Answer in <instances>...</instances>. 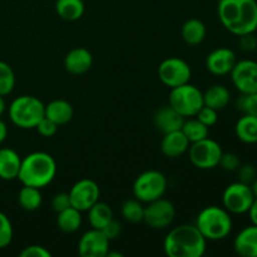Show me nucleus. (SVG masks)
I'll return each instance as SVG.
<instances>
[{
    "instance_id": "f257e3e1",
    "label": "nucleus",
    "mask_w": 257,
    "mask_h": 257,
    "mask_svg": "<svg viewBox=\"0 0 257 257\" xmlns=\"http://www.w3.org/2000/svg\"><path fill=\"white\" fill-rule=\"evenodd\" d=\"M217 15L223 28L233 35L257 30L256 0H218Z\"/></svg>"
},
{
    "instance_id": "f03ea898",
    "label": "nucleus",
    "mask_w": 257,
    "mask_h": 257,
    "mask_svg": "<svg viewBox=\"0 0 257 257\" xmlns=\"http://www.w3.org/2000/svg\"><path fill=\"white\" fill-rule=\"evenodd\" d=\"M207 248V240L196 225H180L172 228L163 241V251L168 257H201Z\"/></svg>"
},
{
    "instance_id": "7ed1b4c3",
    "label": "nucleus",
    "mask_w": 257,
    "mask_h": 257,
    "mask_svg": "<svg viewBox=\"0 0 257 257\" xmlns=\"http://www.w3.org/2000/svg\"><path fill=\"white\" fill-rule=\"evenodd\" d=\"M57 162L47 152H32L22 158L18 180L24 186L43 188L53 182L57 176Z\"/></svg>"
},
{
    "instance_id": "20e7f679",
    "label": "nucleus",
    "mask_w": 257,
    "mask_h": 257,
    "mask_svg": "<svg viewBox=\"0 0 257 257\" xmlns=\"http://www.w3.org/2000/svg\"><path fill=\"white\" fill-rule=\"evenodd\" d=\"M195 225L207 241L225 240L233 227L231 213L218 206H208L201 210Z\"/></svg>"
},
{
    "instance_id": "39448f33",
    "label": "nucleus",
    "mask_w": 257,
    "mask_h": 257,
    "mask_svg": "<svg viewBox=\"0 0 257 257\" xmlns=\"http://www.w3.org/2000/svg\"><path fill=\"white\" fill-rule=\"evenodd\" d=\"M8 113L18 128L33 130L45 115V104L34 95H20L10 103Z\"/></svg>"
},
{
    "instance_id": "423d86ee",
    "label": "nucleus",
    "mask_w": 257,
    "mask_h": 257,
    "mask_svg": "<svg viewBox=\"0 0 257 257\" xmlns=\"http://www.w3.org/2000/svg\"><path fill=\"white\" fill-rule=\"evenodd\" d=\"M168 104L185 118L195 117L203 107V93L196 85L186 83L171 89Z\"/></svg>"
},
{
    "instance_id": "0eeeda50",
    "label": "nucleus",
    "mask_w": 257,
    "mask_h": 257,
    "mask_svg": "<svg viewBox=\"0 0 257 257\" xmlns=\"http://www.w3.org/2000/svg\"><path fill=\"white\" fill-rule=\"evenodd\" d=\"M167 187L168 182L166 176L160 171L150 170L141 173L136 178L133 183V195L142 203H148L163 197Z\"/></svg>"
},
{
    "instance_id": "6e6552de",
    "label": "nucleus",
    "mask_w": 257,
    "mask_h": 257,
    "mask_svg": "<svg viewBox=\"0 0 257 257\" xmlns=\"http://www.w3.org/2000/svg\"><path fill=\"white\" fill-rule=\"evenodd\" d=\"M223 151L221 146L211 138L191 143L188 147V157L191 163L200 170H213L218 166Z\"/></svg>"
},
{
    "instance_id": "1a4fd4ad",
    "label": "nucleus",
    "mask_w": 257,
    "mask_h": 257,
    "mask_svg": "<svg viewBox=\"0 0 257 257\" xmlns=\"http://www.w3.org/2000/svg\"><path fill=\"white\" fill-rule=\"evenodd\" d=\"M253 200L255 196L251 190V186L237 181L228 185L223 191L222 207L233 215H243L247 213Z\"/></svg>"
},
{
    "instance_id": "9d476101",
    "label": "nucleus",
    "mask_w": 257,
    "mask_h": 257,
    "mask_svg": "<svg viewBox=\"0 0 257 257\" xmlns=\"http://www.w3.org/2000/svg\"><path fill=\"white\" fill-rule=\"evenodd\" d=\"M192 70L186 60L178 57H171L162 60L158 67V78L170 89L190 83Z\"/></svg>"
},
{
    "instance_id": "9b49d317",
    "label": "nucleus",
    "mask_w": 257,
    "mask_h": 257,
    "mask_svg": "<svg viewBox=\"0 0 257 257\" xmlns=\"http://www.w3.org/2000/svg\"><path fill=\"white\" fill-rule=\"evenodd\" d=\"M176 217V207L171 201L161 197L145 206L143 222L153 230L167 228Z\"/></svg>"
},
{
    "instance_id": "f8f14e48",
    "label": "nucleus",
    "mask_w": 257,
    "mask_h": 257,
    "mask_svg": "<svg viewBox=\"0 0 257 257\" xmlns=\"http://www.w3.org/2000/svg\"><path fill=\"white\" fill-rule=\"evenodd\" d=\"M231 80L240 94L257 92V62L252 59L237 60L230 73Z\"/></svg>"
},
{
    "instance_id": "ddd939ff",
    "label": "nucleus",
    "mask_w": 257,
    "mask_h": 257,
    "mask_svg": "<svg viewBox=\"0 0 257 257\" xmlns=\"http://www.w3.org/2000/svg\"><path fill=\"white\" fill-rule=\"evenodd\" d=\"M68 193L73 207L79 210L80 212H84L99 201L100 190L95 181L83 178L75 182Z\"/></svg>"
},
{
    "instance_id": "4468645a",
    "label": "nucleus",
    "mask_w": 257,
    "mask_h": 257,
    "mask_svg": "<svg viewBox=\"0 0 257 257\" xmlns=\"http://www.w3.org/2000/svg\"><path fill=\"white\" fill-rule=\"evenodd\" d=\"M109 242L100 230L87 231L78 241V253L82 257H105L109 251Z\"/></svg>"
},
{
    "instance_id": "2eb2a0df",
    "label": "nucleus",
    "mask_w": 257,
    "mask_h": 257,
    "mask_svg": "<svg viewBox=\"0 0 257 257\" xmlns=\"http://www.w3.org/2000/svg\"><path fill=\"white\" fill-rule=\"evenodd\" d=\"M237 62L236 53L226 47L216 48L206 57V68L213 75H227Z\"/></svg>"
},
{
    "instance_id": "dca6fc26",
    "label": "nucleus",
    "mask_w": 257,
    "mask_h": 257,
    "mask_svg": "<svg viewBox=\"0 0 257 257\" xmlns=\"http://www.w3.org/2000/svg\"><path fill=\"white\" fill-rule=\"evenodd\" d=\"M93 65V55L88 49L82 47L73 48L64 58V68L73 75L87 73Z\"/></svg>"
},
{
    "instance_id": "f3484780",
    "label": "nucleus",
    "mask_w": 257,
    "mask_h": 257,
    "mask_svg": "<svg viewBox=\"0 0 257 257\" xmlns=\"http://www.w3.org/2000/svg\"><path fill=\"white\" fill-rule=\"evenodd\" d=\"M186 118L181 115L176 109H173L170 104L161 107L153 115L155 127L161 133H170L175 131H180L182 128Z\"/></svg>"
},
{
    "instance_id": "a211bd4d",
    "label": "nucleus",
    "mask_w": 257,
    "mask_h": 257,
    "mask_svg": "<svg viewBox=\"0 0 257 257\" xmlns=\"http://www.w3.org/2000/svg\"><path fill=\"white\" fill-rule=\"evenodd\" d=\"M233 250L241 257H257V226L251 223L236 235Z\"/></svg>"
},
{
    "instance_id": "6ab92c4d",
    "label": "nucleus",
    "mask_w": 257,
    "mask_h": 257,
    "mask_svg": "<svg viewBox=\"0 0 257 257\" xmlns=\"http://www.w3.org/2000/svg\"><path fill=\"white\" fill-rule=\"evenodd\" d=\"M190 141L187 140L182 131L165 133L161 142V151L168 158H178L185 155L190 147Z\"/></svg>"
},
{
    "instance_id": "aec40b11",
    "label": "nucleus",
    "mask_w": 257,
    "mask_h": 257,
    "mask_svg": "<svg viewBox=\"0 0 257 257\" xmlns=\"http://www.w3.org/2000/svg\"><path fill=\"white\" fill-rule=\"evenodd\" d=\"M22 158L13 148H0V178L4 181L17 180Z\"/></svg>"
},
{
    "instance_id": "412c9836",
    "label": "nucleus",
    "mask_w": 257,
    "mask_h": 257,
    "mask_svg": "<svg viewBox=\"0 0 257 257\" xmlns=\"http://www.w3.org/2000/svg\"><path fill=\"white\" fill-rule=\"evenodd\" d=\"M73 115H74V109L68 100L54 99L45 104V117L57 123L58 125L69 123Z\"/></svg>"
},
{
    "instance_id": "4be33fe9",
    "label": "nucleus",
    "mask_w": 257,
    "mask_h": 257,
    "mask_svg": "<svg viewBox=\"0 0 257 257\" xmlns=\"http://www.w3.org/2000/svg\"><path fill=\"white\" fill-rule=\"evenodd\" d=\"M231 102V92L222 84H213L203 92V105L221 110Z\"/></svg>"
},
{
    "instance_id": "5701e85b",
    "label": "nucleus",
    "mask_w": 257,
    "mask_h": 257,
    "mask_svg": "<svg viewBox=\"0 0 257 257\" xmlns=\"http://www.w3.org/2000/svg\"><path fill=\"white\" fill-rule=\"evenodd\" d=\"M236 137L246 145L257 143V117L251 114H242L235 125Z\"/></svg>"
},
{
    "instance_id": "b1692460",
    "label": "nucleus",
    "mask_w": 257,
    "mask_h": 257,
    "mask_svg": "<svg viewBox=\"0 0 257 257\" xmlns=\"http://www.w3.org/2000/svg\"><path fill=\"white\" fill-rule=\"evenodd\" d=\"M181 35H182V39L185 40L186 44L198 45L205 40L206 35H207V29H206V25L202 20L192 18V19H188L187 22H185V24L182 25Z\"/></svg>"
},
{
    "instance_id": "393cba45",
    "label": "nucleus",
    "mask_w": 257,
    "mask_h": 257,
    "mask_svg": "<svg viewBox=\"0 0 257 257\" xmlns=\"http://www.w3.org/2000/svg\"><path fill=\"white\" fill-rule=\"evenodd\" d=\"M87 212L89 225L95 230H103L113 220V211L110 206L100 201L95 202Z\"/></svg>"
},
{
    "instance_id": "a878e982",
    "label": "nucleus",
    "mask_w": 257,
    "mask_h": 257,
    "mask_svg": "<svg viewBox=\"0 0 257 257\" xmlns=\"http://www.w3.org/2000/svg\"><path fill=\"white\" fill-rule=\"evenodd\" d=\"M84 3L83 0H57L55 2V12L67 22L79 20L84 14Z\"/></svg>"
},
{
    "instance_id": "bb28decb",
    "label": "nucleus",
    "mask_w": 257,
    "mask_h": 257,
    "mask_svg": "<svg viewBox=\"0 0 257 257\" xmlns=\"http://www.w3.org/2000/svg\"><path fill=\"white\" fill-rule=\"evenodd\" d=\"M82 212L73 206L58 213L57 225L60 231L65 233L77 232L82 226Z\"/></svg>"
},
{
    "instance_id": "cd10ccee",
    "label": "nucleus",
    "mask_w": 257,
    "mask_h": 257,
    "mask_svg": "<svg viewBox=\"0 0 257 257\" xmlns=\"http://www.w3.org/2000/svg\"><path fill=\"white\" fill-rule=\"evenodd\" d=\"M18 202H19L20 207L23 210L29 211V212L37 211L43 203V196L42 192H40V188L23 185L22 190L18 193Z\"/></svg>"
},
{
    "instance_id": "c85d7f7f",
    "label": "nucleus",
    "mask_w": 257,
    "mask_h": 257,
    "mask_svg": "<svg viewBox=\"0 0 257 257\" xmlns=\"http://www.w3.org/2000/svg\"><path fill=\"white\" fill-rule=\"evenodd\" d=\"M181 131L187 137L190 143L197 142V141L205 140L208 137V127L203 124L202 122H200L196 117H190L187 120L185 119Z\"/></svg>"
},
{
    "instance_id": "c756f323",
    "label": "nucleus",
    "mask_w": 257,
    "mask_h": 257,
    "mask_svg": "<svg viewBox=\"0 0 257 257\" xmlns=\"http://www.w3.org/2000/svg\"><path fill=\"white\" fill-rule=\"evenodd\" d=\"M145 206L137 198H130L122 205V216L131 223H140L143 221Z\"/></svg>"
},
{
    "instance_id": "7c9ffc66",
    "label": "nucleus",
    "mask_w": 257,
    "mask_h": 257,
    "mask_svg": "<svg viewBox=\"0 0 257 257\" xmlns=\"http://www.w3.org/2000/svg\"><path fill=\"white\" fill-rule=\"evenodd\" d=\"M15 87V74L8 63L0 60V95L10 94Z\"/></svg>"
},
{
    "instance_id": "2f4dec72",
    "label": "nucleus",
    "mask_w": 257,
    "mask_h": 257,
    "mask_svg": "<svg viewBox=\"0 0 257 257\" xmlns=\"http://www.w3.org/2000/svg\"><path fill=\"white\" fill-rule=\"evenodd\" d=\"M236 107L242 114H251L257 117V92L250 94H240L236 100Z\"/></svg>"
},
{
    "instance_id": "473e14b6",
    "label": "nucleus",
    "mask_w": 257,
    "mask_h": 257,
    "mask_svg": "<svg viewBox=\"0 0 257 257\" xmlns=\"http://www.w3.org/2000/svg\"><path fill=\"white\" fill-rule=\"evenodd\" d=\"M13 225L9 217L0 211V250L8 247L13 241Z\"/></svg>"
},
{
    "instance_id": "72a5a7b5",
    "label": "nucleus",
    "mask_w": 257,
    "mask_h": 257,
    "mask_svg": "<svg viewBox=\"0 0 257 257\" xmlns=\"http://www.w3.org/2000/svg\"><path fill=\"white\" fill-rule=\"evenodd\" d=\"M218 166H220L223 171H227V172H236V171L238 170V167L241 166L240 157H238L236 153L223 152L222 156H221Z\"/></svg>"
},
{
    "instance_id": "f704fd0d",
    "label": "nucleus",
    "mask_w": 257,
    "mask_h": 257,
    "mask_svg": "<svg viewBox=\"0 0 257 257\" xmlns=\"http://www.w3.org/2000/svg\"><path fill=\"white\" fill-rule=\"evenodd\" d=\"M200 122H202L203 124L207 125L208 128L215 125L218 120V110L213 109V108L207 107V105H203L200 110H198L197 114L195 115Z\"/></svg>"
},
{
    "instance_id": "c9c22d12",
    "label": "nucleus",
    "mask_w": 257,
    "mask_h": 257,
    "mask_svg": "<svg viewBox=\"0 0 257 257\" xmlns=\"http://www.w3.org/2000/svg\"><path fill=\"white\" fill-rule=\"evenodd\" d=\"M58 127H59V125H58L57 123H54L53 120H50L49 118H47L44 115L35 128H37L38 133H39L40 136H43V137L45 138H50L53 137V136H55V133L58 132Z\"/></svg>"
},
{
    "instance_id": "e433bc0d",
    "label": "nucleus",
    "mask_w": 257,
    "mask_h": 257,
    "mask_svg": "<svg viewBox=\"0 0 257 257\" xmlns=\"http://www.w3.org/2000/svg\"><path fill=\"white\" fill-rule=\"evenodd\" d=\"M236 172L238 175V181L243 183H247V185H251L257 177L256 167L253 165H250V163L241 165Z\"/></svg>"
},
{
    "instance_id": "4c0bfd02",
    "label": "nucleus",
    "mask_w": 257,
    "mask_h": 257,
    "mask_svg": "<svg viewBox=\"0 0 257 257\" xmlns=\"http://www.w3.org/2000/svg\"><path fill=\"white\" fill-rule=\"evenodd\" d=\"M70 206H72V203H70V197L68 192H59L57 193V195L53 196L52 208L54 212H62L65 208L70 207Z\"/></svg>"
},
{
    "instance_id": "58836bf2",
    "label": "nucleus",
    "mask_w": 257,
    "mask_h": 257,
    "mask_svg": "<svg viewBox=\"0 0 257 257\" xmlns=\"http://www.w3.org/2000/svg\"><path fill=\"white\" fill-rule=\"evenodd\" d=\"M19 255L20 257H52V252L44 246L30 245L23 248Z\"/></svg>"
},
{
    "instance_id": "ea45409f",
    "label": "nucleus",
    "mask_w": 257,
    "mask_h": 257,
    "mask_svg": "<svg viewBox=\"0 0 257 257\" xmlns=\"http://www.w3.org/2000/svg\"><path fill=\"white\" fill-rule=\"evenodd\" d=\"M238 45H240V49L243 50V52H253V50L257 49V38L253 35V33L240 35L238 37Z\"/></svg>"
},
{
    "instance_id": "a19ab883",
    "label": "nucleus",
    "mask_w": 257,
    "mask_h": 257,
    "mask_svg": "<svg viewBox=\"0 0 257 257\" xmlns=\"http://www.w3.org/2000/svg\"><path fill=\"white\" fill-rule=\"evenodd\" d=\"M100 231L104 233V236L108 238V240L112 241V240H115V238L120 235V232H122V226H120V223L118 222V221H115L114 218H113V220Z\"/></svg>"
},
{
    "instance_id": "79ce46f5",
    "label": "nucleus",
    "mask_w": 257,
    "mask_h": 257,
    "mask_svg": "<svg viewBox=\"0 0 257 257\" xmlns=\"http://www.w3.org/2000/svg\"><path fill=\"white\" fill-rule=\"evenodd\" d=\"M247 213H248V217H250L251 223L257 226V198L253 200L252 205H251L250 208H248Z\"/></svg>"
},
{
    "instance_id": "37998d69",
    "label": "nucleus",
    "mask_w": 257,
    "mask_h": 257,
    "mask_svg": "<svg viewBox=\"0 0 257 257\" xmlns=\"http://www.w3.org/2000/svg\"><path fill=\"white\" fill-rule=\"evenodd\" d=\"M8 137V127L3 119H0V145L7 140Z\"/></svg>"
},
{
    "instance_id": "c03bdc74",
    "label": "nucleus",
    "mask_w": 257,
    "mask_h": 257,
    "mask_svg": "<svg viewBox=\"0 0 257 257\" xmlns=\"http://www.w3.org/2000/svg\"><path fill=\"white\" fill-rule=\"evenodd\" d=\"M5 109H7V103H5L4 97H3V95H0V117L4 114Z\"/></svg>"
},
{
    "instance_id": "a18cd8bd",
    "label": "nucleus",
    "mask_w": 257,
    "mask_h": 257,
    "mask_svg": "<svg viewBox=\"0 0 257 257\" xmlns=\"http://www.w3.org/2000/svg\"><path fill=\"white\" fill-rule=\"evenodd\" d=\"M250 186H251V190H252V192H253V196H255V198H257V177L255 178V181H253Z\"/></svg>"
}]
</instances>
